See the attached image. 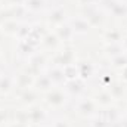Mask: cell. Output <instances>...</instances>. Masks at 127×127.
<instances>
[{
  "instance_id": "obj_1",
  "label": "cell",
  "mask_w": 127,
  "mask_h": 127,
  "mask_svg": "<svg viewBox=\"0 0 127 127\" xmlns=\"http://www.w3.org/2000/svg\"><path fill=\"white\" fill-rule=\"evenodd\" d=\"M71 102V97L65 92L62 86H55L52 90L41 96V103L49 109V111H61L66 108Z\"/></svg>"
},
{
  "instance_id": "obj_2",
  "label": "cell",
  "mask_w": 127,
  "mask_h": 127,
  "mask_svg": "<svg viewBox=\"0 0 127 127\" xmlns=\"http://www.w3.org/2000/svg\"><path fill=\"white\" fill-rule=\"evenodd\" d=\"M77 61V49L74 47V44H62L56 52L50 53L49 56V65H56L62 68L69 64H75Z\"/></svg>"
},
{
  "instance_id": "obj_3",
  "label": "cell",
  "mask_w": 127,
  "mask_h": 127,
  "mask_svg": "<svg viewBox=\"0 0 127 127\" xmlns=\"http://www.w3.org/2000/svg\"><path fill=\"white\" fill-rule=\"evenodd\" d=\"M74 112L84 120H89L92 117L97 115L100 112L99 106L95 103V100L92 99V96H81L78 99L74 100Z\"/></svg>"
},
{
  "instance_id": "obj_4",
  "label": "cell",
  "mask_w": 127,
  "mask_h": 127,
  "mask_svg": "<svg viewBox=\"0 0 127 127\" xmlns=\"http://www.w3.org/2000/svg\"><path fill=\"white\" fill-rule=\"evenodd\" d=\"M68 19H69V13L61 4H55V6L49 7L47 12L44 13V24L49 30H53V28L65 24Z\"/></svg>"
},
{
  "instance_id": "obj_5",
  "label": "cell",
  "mask_w": 127,
  "mask_h": 127,
  "mask_svg": "<svg viewBox=\"0 0 127 127\" xmlns=\"http://www.w3.org/2000/svg\"><path fill=\"white\" fill-rule=\"evenodd\" d=\"M49 53L43 52V50H37L35 53H32L30 58L25 59V69L28 72H31L32 75H38L40 72H44L49 66Z\"/></svg>"
},
{
  "instance_id": "obj_6",
  "label": "cell",
  "mask_w": 127,
  "mask_h": 127,
  "mask_svg": "<svg viewBox=\"0 0 127 127\" xmlns=\"http://www.w3.org/2000/svg\"><path fill=\"white\" fill-rule=\"evenodd\" d=\"M81 15H83V18L89 22V25H90L92 28H102V27L105 25L106 16H108V13L105 12V9H103L100 4L84 7Z\"/></svg>"
},
{
  "instance_id": "obj_7",
  "label": "cell",
  "mask_w": 127,
  "mask_h": 127,
  "mask_svg": "<svg viewBox=\"0 0 127 127\" xmlns=\"http://www.w3.org/2000/svg\"><path fill=\"white\" fill-rule=\"evenodd\" d=\"M27 111V123L28 124H40V126H44L50 121V112L49 109L40 102L37 105H34L31 108L25 109Z\"/></svg>"
},
{
  "instance_id": "obj_8",
  "label": "cell",
  "mask_w": 127,
  "mask_h": 127,
  "mask_svg": "<svg viewBox=\"0 0 127 127\" xmlns=\"http://www.w3.org/2000/svg\"><path fill=\"white\" fill-rule=\"evenodd\" d=\"M65 89V92L68 93V96L71 97V100H75L81 96L87 95V87H89V83L83 78H75V80H68L65 81L62 86Z\"/></svg>"
},
{
  "instance_id": "obj_9",
  "label": "cell",
  "mask_w": 127,
  "mask_h": 127,
  "mask_svg": "<svg viewBox=\"0 0 127 127\" xmlns=\"http://www.w3.org/2000/svg\"><path fill=\"white\" fill-rule=\"evenodd\" d=\"M40 102H41V95L34 87L25 89V90H22V92H19L16 95V105H18V108L28 109V108H31V106L40 103Z\"/></svg>"
},
{
  "instance_id": "obj_10",
  "label": "cell",
  "mask_w": 127,
  "mask_h": 127,
  "mask_svg": "<svg viewBox=\"0 0 127 127\" xmlns=\"http://www.w3.org/2000/svg\"><path fill=\"white\" fill-rule=\"evenodd\" d=\"M34 78H35V75L28 72L25 68H22L19 71H15V90H13V93L18 95L19 92L32 87L34 86Z\"/></svg>"
},
{
  "instance_id": "obj_11",
  "label": "cell",
  "mask_w": 127,
  "mask_h": 127,
  "mask_svg": "<svg viewBox=\"0 0 127 127\" xmlns=\"http://www.w3.org/2000/svg\"><path fill=\"white\" fill-rule=\"evenodd\" d=\"M62 46V43H61V40L58 38V35L55 34L53 30H47L46 34L43 35V38H41V43H40V50H43V52H46V53H53V52H56L59 47Z\"/></svg>"
},
{
  "instance_id": "obj_12",
  "label": "cell",
  "mask_w": 127,
  "mask_h": 127,
  "mask_svg": "<svg viewBox=\"0 0 127 127\" xmlns=\"http://www.w3.org/2000/svg\"><path fill=\"white\" fill-rule=\"evenodd\" d=\"M77 65H78L80 78L86 80L87 83L95 78V75L97 74V71H99V68L95 65V62L90 61V59H86V58L84 59H78L77 61Z\"/></svg>"
},
{
  "instance_id": "obj_13",
  "label": "cell",
  "mask_w": 127,
  "mask_h": 127,
  "mask_svg": "<svg viewBox=\"0 0 127 127\" xmlns=\"http://www.w3.org/2000/svg\"><path fill=\"white\" fill-rule=\"evenodd\" d=\"M108 16H112L114 19H126L127 18V4L126 3H118L114 0H108L106 4H100Z\"/></svg>"
},
{
  "instance_id": "obj_14",
  "label": "cell",
  "mask_w": 127,
  "mask_h": 127,
  "mask_svg": "<svg viewBox=\"0 0 127 127\" xmlns=\"http://www.w3.org/2000/svg\"><path fill=\"white\" fill-rule=\"evenodd\" d=\"M90 96L95 100V103L99 106V109H106V108H109V106H112V105L117 103L114 100V97L111 96V93L106 89H103V87H97Z\"/></svg>"
},
{
  "instance_id": "obj_15",
  "label": "cell",
  "mask_w": 127,
  "mask_h": 127,
  "mask_svg": "<svg viewBox=\"0 0 127 127\" xmlns=\"http://www.w3.org/2000/svg\"><path fill=\"white\" fill-rule=\"evenodd\" d=\"M68 24L71 25V28L74 30L75 35H87L92 31V27L89 25V22L83 18V15H69Z\"/></svg>"
},
{
  "instance_id": "obj_16",
  "label": "cell",
  "mask_w": 127,
  "mask_h": 127,
  "mask_svg": "<svg viewBox=\"0 0 127 127\" xmlns=\"http://www.w3.org/2000/svg\"><path fill=\"white\" fill-rule=\"evenodd\" d=\"M15 90V72L1 71L0 74V96H9Z\"/></svg>"
},
{
  "instance_id": "obj_17",
  "label": "cell",
  "mask_w": 127,
  "mask_h": 127,
  "mask_svg": "<svg viewBox=\"0 0 127 127\" xmlns=\"http://www.w3.org/2000/svg\"><path fill=\"white\" fill-rule=\"evenodd\" d=\"M53 31L58 35V38L61 40L62 44H72L74 40H75V37H77L75 32H74V30L71 28V25L68 24V21H66L65 24H62V25L53 28Z\"/></svg>"
},
{
  "instance_id": "obj_18",
  "label": "cell",
  "mask_w": 127,
  "mask_h": 127,
  "mask_svg": "<svg viewBox=\"0 0 127 127\" xmlns=\"http://www.w3.org/2000/svg\"><path fill=\"white\" fill-rule=\"evenodd\" d=\"M32 87L43 96L44 93H47L49 90H52V89L55 87V84L52 83V80L49 78V75H47L46 71H44V72H40L38 75H35V78H34V86H32Z\"/></svg>"
},
{
  "instance_id": "obj_19",
  "label": "cell",
  "mask_w": 127,
  "mask_h": 127,
  "mask_svg": "<svg viewBox=\"0 0 127 127\" xmlns=\"http://www.w3.org/2000/svg\"><path fill=\"white\" fill-rule=\"evenodd\" d=\"M106 90L111 93V96L114 97L115 102H121V100L127 99V86L123 84L121 81H118L117 78L106 87Z\"/></svg>"
},
{
  "instance_id": "obj_20",
  "label": "cell",
  "mask_w": 127,
  "mask_h": 127,
  "mask_svg": "<svg viewBox=\"0 0 127 127\" xmlns=\"http://www.w3.org/2000/svg\"><path fill=\"white\" fill-rule=\"evenodd\" d=\"M25 9L28 13H46L49 6V0H25Z\"/></svg>"
},
{
  "instance_id": "obj_21",
  "label": "cell",
  "mask_w": 127,
  "mask_h": 127,
  "mask_svg": "<svg viewBox=\"0 0 127 127\" xmlns=\"http://www.w3.org/2000/svg\"><path fill=\"white\" fill-rule=\"evenodd\" d=\"M124 32L126 31L121 28H105L100 34V38L103 43H120L123 40Z\"/></svg>"
},
{
  "instance_id": "obj_22",
  "label": "cell",
  "mask_w": 127,
  "mask_h": 127,
  "mask_svg": "<svg viewBox=\"0 0 127 127\" xmlns=\"http://www.w3.org/2000/svg\"><path fill=\"white\" fill-rule=\"evenodd\" d=\"M46 74L49 75V78L52 80V83L55 86H64L65 83V75H64V68L62 66H56V65H49L46 69Z\"/></svg>"
},
{
  "instance_id": "obj_23",
  "label": "cell",
  "mask_w": 127,
  "mask_h": 127,
  "mask_svg": "<svg viewBox=\"0 0 127 127\" xmlns=\"http://www.w3.org/2000/svg\"><path fill=\"white\" fill-rule=\"evenodd\" d=\"M21 22L22 21H16V19H4L0 25V32L7 35V37H15L19 30Z\"/></svg>"
},
{
  "instance_id": "obj_24",
  "label": "cell",
  "mask_w": 127,
  "mask_h": 127,
  "mask_svg": "<svg viewBox=\"0 0 127 127\" xmlns=\"http://www.w3.org/2000/svg\"><path fill=\"white\" fill-rule=\"evenodd\" d=\"M117 77H115V74L108 68V69H102V71H97V74L95 75V78L97 81V84H99V87H103V89H106L114 80H115Z\"/></svg>"
},
{
  "instance_id": "obj_25",
  "label": "cell",
  "mask_w": 127,
  "mask_h": 127,
  "mask_svg": "<svg viewBox=\"0 0 127 127\" xmlns=\"http://www.w3.org/2000/svg\"><path fill=\"white\" fill-rule=\"evenodd\" d=\"M100 112H102V115L106 118V121H108L109 124L117 123V121L121 120V117H123V109L118 108L117 105H112V106H109V108H106V109H100Z\"/></svg>"
},
{
  "instance_id": "obj_26",
  "label": "cell",
  "mask_w": 127,
  "mask_h": 127,
  "mask_svg": "<svg viewBox=\"0 0 127 127\" xmlns=\"http://www.w3.org/2000/svg\"><path fill=\"white\" fill-rule=\"evenodd\" d=\"M102 52H103V55L106 56V59H111V58H114V56L123 53L124 50H123L121 43H103Z\"/></svg>"
},
{
  "instance_id": "obj_27",
  "label": "cell",
  "mask_w": 127,
  "mask_h": 127,
  "mask_svg": "<svg viewBox=\"0 0 127 127\" xmlns=\"http://www.w3.org/2000/svg\"><path fill=\"white\" fill-rule=\"evenodd\" d=\"M37 50H38V49L32 47L31 44H28L25 40H18V41H16V53H18L21 58H24V59L30 58L32 53H35Z\"/></svg>"
},
{
  "instance_id": "obj_28",
  "label": "cell",
  "mask_w": 127,
  "mask_h": 127,
  "mask_svg": "<svg viewBox=\"0 0 127 127\" xmlns=\"http://www.w3.org/2000/svg\"><path fill=\"white\" fill-rule=\"evenodd\" d=\"M108 62H109V69H112L115 72L120 71L121 68L127 66V52H123V53H120V55L108 59Z\"/></svg>"
},
{
  "instance_id": "obj_29",
  "label": "cell",
  "mask_w": 127,
  "mask_h": 127,
  "mask_svg": "<svg viewBox=\"0 0 127 127\" xmlns=\"http://www.w3.org/2000/svg\"><path fill=\"white\" fill-rule=\"evenodd\" d=\"M64 75H65V81L78 78L80 77V72H78V65H77V62L64 66Z\"/></svg>"
},
{
  "instance_id": "obj_30",
  "label": "cell",
  "mask_w": 127,
  "mask_h": 127,
  "mask_svg": "<svg viewBox=\"0 0 127 127\" xmlns=\"http://www.w3.org/2000/svg\"><path fill=\"white\" fill-rule=\"evenodd\" d=\"M87 123H89V127H111V124L106 121V118L102 115V112H99L97 115L89 118Z\"/></svg>"
},
{
  "instance_id": "obj_31",
  "label": "cell",
  "mask_w": 127,
  "mask_h": 127,
  "mask_svg": "<svg viewBox=\"0 0 127 127\" xmlns=\"http://www.w3.org/2000/svg\"><path fill=\"white\" fill-rule=\"evenodd\" d=\"M31 28H32V22H25V21H22L21 25H19V30H18L16 35H15L16 41H18V40H24V38L31 32Z\"/></svg>"
},
{
  "instance_id": "obj_32",
  "label": "cell",
  "mask_w": 127,
  "mask_h": 127,
  "mask_svg": "<svg viewBox=\"0 0 127 127\" xmlns=\"http://www.w3.org/2000/svg\"><path fill=\"white\" fill-rule=\"evenodd\" d=\"M50 124L53 127H72L71 121L66 118V117H62V115H55V117H50Z\"/></svg>"
},
{
  "instance_id": "obj_33",
  "label": "cell",
  "mask_w": 127,
  "mask_h": 127,
  "mask_svg": "<svg viewBox=\"0 0 127 127\" xmlns=\"http://www.w3.org/2000/svg\"><path fill=\"white\" fill-rule=\"evenodd\" d=\"M10 120H12V114H10L9 108L0 106V127H6Z\"/></svg>"
},
{
  "instance_id": "obj_34",
  "label": "cell",
  "mask_w": 127,
  "mask_h": 127,
  "mask_svg": "<svg viewBox=\"0 0 127 127\" xmlns=\"http://www.w3.org/2000/svg\"><path fill=\"white\" fill-rule=\"evenodd\" d=\"M115 77H117L118 81H121L123 84H126L127 86V66L121 68L120 71H117V72H115Z\"/></svg>"
},
{
  "instance_id": "obj_35",
  "label": "cell",
  "mask_w": 127,
  "mask_h": 127,
  "mask_svg": "<svg viewBox=\"0 0 127 127\" xmlns=\"http://www.w3.org/2000/svg\"><path fill=\"white\" fill-rule=\"evenodd\" d=\"M78 3V6H81L83 9L84 7H89V6H96V4H100V0H75Z\"/></svg>"
},
{
  "instance_id": "obj_36",
  "label": "cell",
  "mask_w": 127,
  "mask_h": 127,
  "mask_svg": "<svg viewBox=\"0 0 127 127\" xmlns=\"http://www.w3.org/2000/svg\"><path fill=\"white\" fill-rule=\"evenodd\" d=\"M3 6H24L25 0H1Z\"/></svg>"
},
{
  "instance_id": "obj_37",
  "label": "cell",
  "mask_w": 127,
  "mask_h": 127,
  "mask_svg": "<svg viewBox=\"0 0 127 127\" xmlns=\"http://www.w3.org/2000/svg\"><path fill=\"white\" fill-rule=\"evenodd\" d=\"M6 127H28V123H25V121H19V120H10L9 123H7V126Z\"/></svg>"
},
{
  "instance_id": "obj_38",
  "label": "cell",
  "mask_w": 127,
  "mask_h": 127,
  "mask_svg": "<svg viewBox=\"0 0 127 127\" xmlns=\"http://www.w3.org/2000/svg\"><path fill=\"white\" fill-rule=\"evenodd\" d=\"M120 43H121V46H123V50H124V52H127V31L124 32V35H123V40H121Z\"/></svg>"
},
{
  "instance_id": "obj_39",
  "label": "cell",
  "mask_w": 127,
  "mask_h": 127,
  "mask_svg": "<svg viewBox=\"0 0 127 127\" xmlns=\"http://www.w3.org/2000/svg\"><path fill=\"white\" fill-rule=\"evenodd\" d=\"M28 127H43V126H40V124H28Z\"/></svg>"
},
{
  "instance_id": "obj_40",
  "label": "cell",
  "mask_w": 127,
  "mask_h": 127,
  "mask_svg": "<svg viewBox=\"0 0 127 127\" xmlns=\"http://www.w3.org/2000/svg\"><path fill=\"white\" fill-rule=\"evenodd\" d=\"M123 117H126V118H127V108H126V109H123Z\"/></svg>"
},
{
  "instance_id": "obj_41",
  "label": "cell",
  "mask_w": 127,
  "mask_h": 127,
  "mask_svg": "<svg viewBox=\"0 0 127 127\" xmlns=\"http://www.w3.org/2000/svg\"><path fill=\"white\" fill-rule=\"evenodd\" d=\"M114 1H118V3H126V4H127V0H114Z\"/></svg>"
},
{
  "instance_id": "obj_42",
  "label": "cell",
  "mask_w": 127,
  "mask_h": 127,
  "mask_svg": "<svg viewBox=\"0 0 127 127\" xmlns=\"http://www.w3.org/2000/svg\"><path fill=\"white\" fill-rule=\"evenodd\" d=\"M43 127H53V126H52L50 123H47V124H44V126H43Z\"/></svg>"
},
{
  "instance_id": "obj_43",
  "label": "cell",
  "mask_w": 127,
  "mask_h": 127,
  "mask_svg": "<svg viewBox=\"0 0 127 127\" xmlns=\"http://www.w3.org/2000/svg\"><path fill=\"white\" fill-rule=\"evenodd\" d=\"M0 55H1V50H0Z\"/></svg>"
},
{
  "instance_id": "obj_44",
  "label": "cell",
  "mask_w": 127,
  "mask_h": 127,
  "mask_svg": "<svg viewBox=\"0 0 127 127\" xmlns=\"http://www.w3.org/2000/svg\"><path fill=\"white\" fill-rule=\"evenodd\" d=\"M0 74H1V71H0Z\"/></svg>"
}]
</instances>
